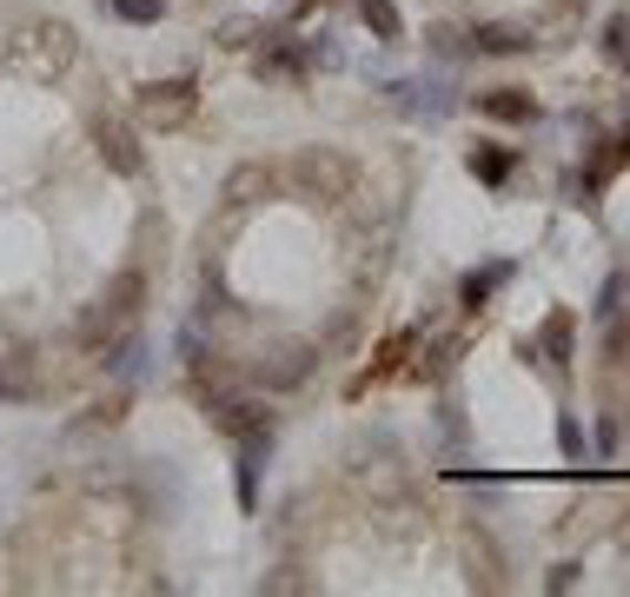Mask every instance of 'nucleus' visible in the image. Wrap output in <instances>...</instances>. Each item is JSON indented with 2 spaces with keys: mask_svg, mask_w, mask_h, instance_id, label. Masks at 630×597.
<instances>
[{
  "mask_svg": "<svg viewBox=\"0 0 630 597\" xmlns=\"http://www.w3.org/2000/svg\"><path fill=\"white\" fill-rule=\"evenodd\" d=\"M246 40H252V20H226L219 27V47H246Z\"/></svg>",
  "mask_w": 630,
  "mask_h": 597,
  "instance_id": "obj_13",
  "label": "nucleus"
},
{
  "mask_svg": "<svg viewBox=\"0 0 630 597\" xmlns=\"http://www.w3.org/2000/svg\"><path fill=\"white\" fill-rule=\"evenodd\" d=\"M472 173L498 186V179L512 173V146H498V140H485V146H472Z\"/></svg>",
  "mask_w": 630,
  "mask_h": 597,
  "instance_id": "obj_8",
  "label": "nucleus"
},
{
  "mask_svg": "<svg viewBox=\"0 0 630 597\" xmlns=\"http://www.w3.org/2000/svg\"><path fill=\"white\" fill-rule=\"evenodd\" d=\"M478 113H485V120L518 126V120H538V100H531L525 86H492V93H478Z\"/></svg>",
  "mask_w": 630,
  "mask_h": 597,
  "instance_id": "obj_3",
  "label": "nucleus"
},
{
  "mask_svg": "<svg viewBox=\"0 0 630 597\" xmlns=\"http://www.w3.org/2000/svg\"><path fill=\"white\" fill-rule=\"evenodd\" d=\"M605 53H611L618 66H630V13H611V20H605Z\"/></svg>",
  "mask_w": 630,
  "mask_h": 597,
  "instance_id": "obj_10",
  "label": "nucleus"
},
{
  "mask_svg": "<svg viewBox=\"0 0 630 597\" xmlns=\"http://www.w3.org/2000/svg\"><path fill=\"white\" fill-rule=\"evenodd\" d=\"M113 13H126V20H159L166 0H113Z\"/></svg>",
  "mask_w": 630,
  "mask_h": 597,
  "instance_id": "obj_11",
  "label": "nucleus"
},
{
  "mask_svg": "<svg viewBox=\"0 0 630 597\" xmlns=\"http://www.w3.org/2000/svg\"><path fill=\"white\" fill-rule=\"evenodd\" d=\"M571 332H578V319H571V312H551V319L538 326V346H531V352H545L551 372H571Z\"/></svg>",
  "mask_w": 630,
  "mask_h": 597,
  "instance_id": "obj_4",
  "label": "nucleus"
},
{
  "mask_svg": "<svg viewBox=\"0 0 630 597\" xmlns=\"http://www.w3.org/2000/svg\"><path fill=\"white\" fill-rule=\"evenodd\" d=\"M93 140H100V159L113 166V173H140L146 159H140V146H133V133L126 126H93Z\"/></svg>",
  "mask_w": 630,
  "mask_h": 597,
  "instance_id": "obj_5",
  "label": "nucleus"
},
{
  "mask_svg": "<svg viewBox=\"0 0 630 597\" xmlns=\"http://www.w3.org/2000/svg\"><path fill=\"white\" fill-rule=\"evenodd\" d=\"M465 40H472V53H485V60L531 53V27H518V20H485V27H472Z\"/></svg>",
  "mask_w": 630,
  "mask_h": 597,
  "instance_id": "obj_2",
  "label": "nucleus"
},
{
  "mask_svg": "<svg viewBox=\"0 0 630 597\" xmlns=\"http://www.w3.org/2000/svg\"><path fill=\"white\" fill-rule=\"evenodd\" d=\"M359 20H365L379 40H399V33H405V20H399V7H392V0H359Z\"/></svg>",
  "mask_w": 630,
  "mask_h": 597,
  "instance_id": "obj_9",
  "label": "nucleus"
},
{
  "mask_svg": "<svg viewBox=\"0 0 630 597\" xmlns=\"http://www.w3.org/2000/svg\"><path fill=\"white\" fill-rule=\"evenodd\" d=\"M558 445H565V452H571V459H578V452H585V425H578V419H571V412H565V419H558Z\"/></svg>",
  "mask_w": 630,
  "mask_h": 597,
  "instance_id": "obj_12",
  "label": "nucleus"
},
{
  "mask_svg": "<svg viewBox=\"0 0 630 597\" xmlns=\"http://www.w3.org/2000/svg\"><path fill=\"white\" fill-rule=\"evenodd\" d=\"M193 106H199L193 80H159V86L140 93V126H159V133H166V126H186Z\"/></svg>",
  "mask_w": 630,
  "mask_h": 597,
  "instance_id": "obj_1",
  "label": "nucleus"
},
{
  "mask_svg": "<svg viewBox=\"0 0 630 597\" xmlns=\"http://www.w3.org/2000/svg\"><path fill=\"white\" fill-rule=\"evenodd\" d=\"M591 312H598V326L624 319V312H630V272H611V279H605V292H598V306H591Z\"/></svg>",
  "mask_w": 630,
  "mask_h": 597,
  "instance_id": "obj_7",
  "label": "nucleus"
},
{
  "mask_svg": "<svg viewBox=\"0 0 630 597\" xmlns=\"http://www.w3.org/2000/svg\"><path fill=\"white\" fill-rule=\"evenodd\" d=\"M505 279H512V259H492L485 272H465V286H458V299H465V312H478V306H485V299H492V292L505 286Z\"/></svg>",
  "mask_w": 630,
  "mask_h": 597,
  "instance_id": "obj_6",
  "label": "nucleus"
}]
</instances>
